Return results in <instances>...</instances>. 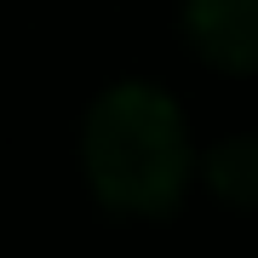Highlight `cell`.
I'll list each match as a JSON object with an SVG mask.
<instances>
[{
  "instance_id": "1",
  "label": "cell",
  "mask_w": 258,
  "mask_h": 258,
  "mask_svg": "<svg viewBox=\"0 0 258 258\" xmlns=\"http://www.w3.org/2000/svg\"><path fill=\"white\" fill-rule=\"evenodd\" d=\"M189 126L155 86H115L86 115V178L109 212L166 218L189 184Z\"/></svg>"
},
{
  "instance_id": "2",
  "label": "cell",
  "mask_w": 258,
  "mask_h": 258,
  "mask_svg": "<svg viewBox=\"0 0 258 258\" xmlns=\"http://www.w3.org/2000/svg\"><path fill=\"white\" fill-rule=\"evenodd\" d=\"M184 23L207 63L230 75H258V0H189Z\"/></svg>"
},
{
  "instance_id": "3",
  "label": "cell",
  "mask_w": 258,
  "mask_h": 258,
  "mask_svg": "<svg viewBox=\"0 0 258 258\" xmlns=\"http://www.w3.org/2000/svg\"><path fill=\"white\" fill-rule=\"evenodd\" d=\"M207 178L224 201L258 207V138H230L207 155Z\"/></svg>"
}]
</instances>
